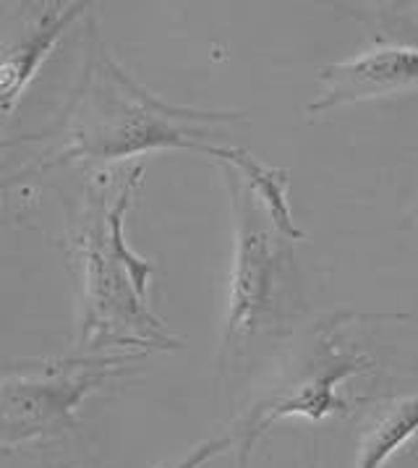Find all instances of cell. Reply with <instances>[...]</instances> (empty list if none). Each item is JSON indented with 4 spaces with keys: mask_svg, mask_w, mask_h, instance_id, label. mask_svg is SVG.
I'll return each instance as SVG.
<instances>
[{
    "mask_svg": "<svg viewBox=\"0 0 418 468\" xmlns=\"http://www.w3.org/2000/svg\"><path fill=\"white\" fill-rule=\"evenodd\" d=\"M144 181V165L97 170L68 212L63 251L77 281L74 348L84 356H141L183 348L150 309L154 264L126 244V212Z\"/></svg>",
    "mask_w": 418,
    "mask_h": 468,
    "instance_id": "6da1fadb",
    "label": "cell"
},
{
    "mask_svg": "<svg viewBox=\"0 0 418 468\" xmlns=\"http://www.w3.org/2000/svg\"><path fill=\"white\" fill-rule=\"evenodd\" d=\"M244 121L241 112L171 105L150 92L110 56L92 21L77 87L24 176L74 160H123L152 150H193L217 160L223 144L214 139H223L228 123Z\"/></svg>",
    "mask_w": 418,
    "mask_h": 468,
    "instance_id": "7a4b0ae2",
    "label": "cell"
},
{
    "mask_svg": "<svg viewBox=\"0 0 418 468\" xmlns=\"http://www.w3.org/2000/svg\"><path fill=\"white\" fill-rule=\"evenodd\" d=\"M235 212V257L230 275L228 317L217 348V375L230 377L246 367L248 354L290 330L301 312V281L293 233L272 215L256 188L230 163H220Z\"/></svg>",
    "mask_w": 418,
    "mask_h": 468,
    "instance_id": "3957f363",
    "label": "cell"
},
{
    "mask_svg": "<svg viewBox=\"0 0 418 468\" xmlns=\"http://www.w3.org/2000/svg\"><path fill=\"white\" fill-rule=\"evenodd\" d=\"M133 356H66L37 361L26 369H5L0 388V445H19L60 437L77 430L78 406L126 375Z\"/></svg>",
    "mask_w": 418,
    "mask_h": 468,
    "instance_id": "277c9868",
    "label": "cell"
},
{
    "mask_svg": "<svg viewBox=\"0 0 418 468\" xmlns=\"http://www.w3.org/2000/svg\"><path fill=\"white\" fill-rule=\"evenodd\" d=\"M322 354L317 356V367H311L296 385L280 388L269 400H259L251 411L235 424V442L241 450V466L246 463L256 440L265 434L269 424L286 416H306L322 421L327 416L345 411L340 398V385L353 375H361L371 367V358L361 354H345L338 343L322 337Z\"/></svg>",
    "mask_w": 418,
    "mask_h": 468,
    "instance_id": "5b68a950",
    "label": "cell"
},
{
    "mask_svg": "<svg viewBox=\"0 0 418 468\" xmlns=\"http://www.w3.org/2000/svg\"><path fill=\"white\" fill-rule=\"evenodd\" d=\"M322 94L308 115H324L345 105L418 90V48L402 42H377L374 48L319 69Z\"/></svg>",
    "mask_w": 418,
    "mask_h": 468,
    "instance_id": "8992f818",
    "label": "cell"
},
{
    "mask_svg": "<svg viewBox=\"0 0 418 468\" xmlns=\"http://www.w3.org/2000/svg\"><path fill=\"white\" fill-rule=\"evenodd\" d=\"M92 5L89 3H32L21 11L19 29H8L3 42L0 63V100L3 121L14 118V108L29 81L37 76L39 66L56 48L60 35L81 19Z\"/></svg>",
    "mask_w": 418,
    "mask_h": 468,
    "instance_id": "52a82bcc",
    "label": "cell"
},
{
    "mask_svg": "<svg viewBox=\"0 0 418 468\" xmlns=\"http://www.w3.org/2000/svg\"><path fill=\"white\" fill-rule=\"evenodd\" d=\"M418 434V395L390 400L363 427L356 468H384Z\"/></svg>",
    "mask_w": 418,
    "mask_h": 468,
    "instance_id": "ba28073f",
    "label": "cell"
},
{
    "mask_svg": "<svg viewBox=\"0 0 418 468\" xmlns=\"http://www.w3.org/2000/svg\"><path fill=\"white\" fill-rule=\"evenodd\" d=\"M230 445H235V434L233 431L220 434V437H212V440H204L196 448H191L189 452H183L178 458H171V461H162V463H157L154 468H202L207 466L209 461H214L217 455H223Z\"/></svg>",
    "mask_w": 418,
    "mask_h": 468,
    "instance_id": "9c48e42d",
    "label": "cell"
},
{
    "mask_svg": "<svg viewBox=\"0 0 418 468\" xmlns=\"http://www.w3.org/2000/svg\"><path fill=\"white\" fill-rule=\"evenodd\" d=\"M416 220H418V212H416Z\"/></svg>",
    "mask_w": 418,
    "mask_h": 468,
    "instance_id": "30bf717a",
    "label": "cell"
}]
</instances>
